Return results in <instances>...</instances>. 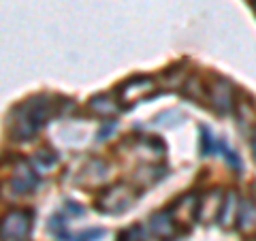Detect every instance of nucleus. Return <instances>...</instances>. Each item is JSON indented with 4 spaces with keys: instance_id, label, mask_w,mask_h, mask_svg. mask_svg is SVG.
Here are the masks:
<instances>
[{
    "instance_id": "nucleus-7",
    "label": "nucleus",
    "mask_w": 256,
    "mask_h": 241,
    "mask_svg": "<svg viewBox=\"0 0 256 241\" xmlns=\"http://www.w3.org/2000/svg\"><path fill=\"white\" fill-rule=\"evenodd\" d=\"M222 194L218 190H210L205 194H198V222H212L214 218L220 220V214H222Z\"/></svg>"
},
{
    "instance_id": "nucleus-5",
    "label": "nucleus",
    "mask_w": 256,
    "mask_h": 241,
    "mask_svg": "<svg viewBox=\"0 0 256 241\" xmlns=\"http://www.w3.org/2000/svg\"><path fill=\"white\" fill-rule=\"evenodd\" d=\"M38 178L36 173L32 171V166L26 162V160H18L11 166V178H9V186L18 192V194H26V192H32L36 188Z\"/></svg>"
},
{
    "instance_id": "nucleus-3",
    "label": "nucleus",
    "mask_w": 256,
    "mask_h": 241,
    "mask_svg": "<svg viewBox=\"0 0 256 241\" xmlns=\"http://www.w3.org/2000/svg\"><path fill=\"white\" fill-rule=\"evenodd\" d=\"M32 228V214L26 210H11L2 218V241H24Z\"/></svg>"
},
{
    "instance_id": "nucleus-13",
    "label": "nucleus",
    "mask_w": 256,
    "mask_h": 241,
    "mask_svg": "<svg viewBox=\"0 0 256 241\" xmlns=\"http://www.w3.org/2000/svg\"><path fill=\"white\" fill-rule=\"evenodd\" d=\"M118 241H146V230H143L139 224H134V226H130V228H126V230L120 232Z\"/></svg>"
},
{
    "instance_id": "nucleus-2",
    "label": "nucleus",
    "mask_w": 256,
    "mask_h": 241,
    "mask_svg": "<svg viewBox=\"0 0 256 241\" xmlns=\"http://www.w3.org/2000/svg\"><path fill=\"white\" fill-rule=\"evenodd\" d=\"M132 200H134V196H132L130 188H128L126 184H116V186L100 192L98 198H96V207H98V212H102V214H120V212H124L126 207H130Z\"/></svg>"
},
{
    "instance_id": "nucleus-11",
    "label": "nucleus",
    "mask_w": 256,
    "mask_h": 241,
    "mask_svg": "<svg viewBox=\"0 0 256 241\" xmlns=\"http://www.w3.org/2000/svg\"><path fill=\"white\" fill-rule=\"evenodd\" d=\"M237 224L239 228L246 230V228H252L256 224V194L254 198L246 200V203L239 207V218H237Z\"/></svg>"
},
{
    "instance_id": "nucleus-4",
    "label": "nucleus",
    "mask_w": 256,
    "mask_h": 241,
    "mask_svg": "<svg viewBox=\"0 0 256 241\" xmlns=\"http://www.w3.org/2000/svg\"><path fill=\"white\" fill-rule=\"evenodd\" d=\"M233 92H235V88L228 79L214 77L212 88H210V98H212V107L218 111L220 116H226L233 111V105H235Z\"/></svg>"
},
{
    "instance_id": "nucleus-10",
    "label": "nucleus",
    "mask_w": 256,
    "mask_h": 241,
    "mask_svg": "<svg viewBox=\"0 0 256 241\" xmlns=\"http://www.w3.org/2000/svg\"><path fill=\"white\" fill-rule=\"evenodd\" d=\"M239 218V200H237V194L235 192H228L226 194V200L222 205V214H220V224L222 226H230L233 222H237Z\"/></svg>"
},
{
    "instance_id": "nucleus-12",
    "label": "nucleus",
    "mask_w": 256,
    "mask_h": 241,
    "mask_svg": "<svg viewBox=\"0 0 256 241\" xmlns=\"http://www.w3.org/2000/svg\"><path fill=\"white\" fill-rule=\"evenodd\" d=\"M218 152H222V143H218V139L207 128H201V154L210 156V154H218Z\"/></svg>"
},
{
    "instance_id": "nucleus-1",
    "label": "nucleus",
    "mask_w": 256,
    "mask_h": 241,
    "mask_svg": "<svg viewBox=\"0 0 256 241\" xmlns=\"http://www.w3.org/2000/svg\"><path fill=\"white\" fill-rule=\"evenodd\" d=\"M15 114L18 116H15L9 132L15 141H28L36 134V130L47 120L56 116V105L47 96H36V98H30L28 102H24Z\"/></svg>"
},
{
    "instance_id": "nucleus-8",
    "label": "nucleus",
    "mask_w": 256,
    "mask_h": 241,
    "mask_svg": "<svg viewBox=\"0 0 256 241\" xmlns=\"http://www.w3.org/2000/svg\"><path fill=\"white\" fill-rule=\"evenodd\" d=\"M148 90H152V79L150 77H134L118 90V98H120L122 105H126V102L130 105V102L143 98Z\"/></svg>"
},
{
    "instance_id": "nucleus-6",
    "label": "nucleus",
    "mask_w": 256,
    "mask_h": 241,
    "mask_svg": "<svg viewBox=\"0 0 256 241\" xmlns=\"http://www.w3.org/2000/svg\"><path fill=\"white\" fill-rule=\"evenodd\" d=\"M150 228H152V232H154L158 239L171 241L180 232V222H178V218L173 216L171 207H169V210L156 212L154 216H152V218H150Z\"/></svg>"
},
{
    "instance_id": "nucleus-9",
    "label": "nucleus",
    "mask_w": 256,
    "mask_h": 241,
    "mask_svg": "<svg viewBox=\"0 0 256 241\" xmlns=\"http://www.w3.org/2000/svg\"><path fill=\"white\" fill-rule=\"evenodd\" d=\"M88 107H90V111H92L94 116H100V118L114 116L116 111L120 109L118 102L111 98V96H107V94H98V96H94V98H90Z\"/></svg>"
},
{
    "instance_id": "nucleus-14",
    "label": "nucleus",
    "mask_w": 256,
    "mask_h": 241,
    "mask_svg": "<svg viewBox=\"0 0 256 241\" xmlns=\"http://www.w3.org/2000/svg\"><path fill=\"white\" fill-rule=\"evenodd\" d=\"M36 160H38V164H41L43 168H50V166H54L56 164V160H58V158H56V154H54V152H38V154H36Z\"/></svg>"
},
{
    "instance_id": "nucleus-15",
    "label": "nucleus",
    "mask_w": 256,
    "mask_h": 241,
    "mask_svg": "<svg viewBox=\"0 0 256 241\" xmlns=\"http://www.w3.org/2000/svg\"><path fill=\"white\" fill-rule=\"evenodd\" d=\"M250 146H252V156L256 160V130L252 132V139H250Z\"/></svg>"
}]
</instances>
